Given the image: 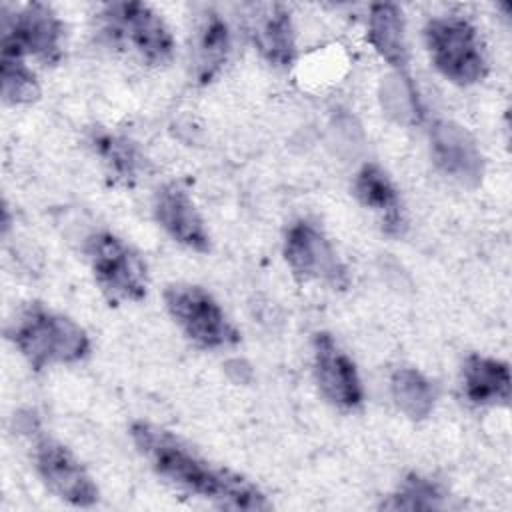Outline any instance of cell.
Masks as SVG:
<instances>
[{
    "label": "cell",
    "instance_id": "obj_1",
    "mask_svg": "<svg viewBox=\"0 0 512 512\" xmlns=\"http://www.w3.org/2000/svg\"><path fill=\"white\" fill-rule=\"evenodd\" d=\"M130 434L136 448L150 462L154 472L170 484L200 498L212 500L222 508H270V502L256 484L230 468L214 466L212 462L204 460L172 432L138 420L130 426Z\"/></svg>",
    "mask_w": 512,
    "mask_h": 512
},
{
    "label": "cell",
    "instance_id": "obj_2",
    "mask_svg": "<svg viewBox=\"0 0 512 512\" xmlns=\"http://www.w3.org/2000/svg\"><path fill=\"white\" fill-rule=\"evenodd\" d=\"M6 336L36 372L52 364L80 362L92 348L88 332L78 322L40 302L22 308L6 328Z\"/></svg>",
    "mask_w": 512,
    "mask_h": 512
},
{
    "label": "cell",
    "instance_id": "obj_3",
    "mask_svg": "<svg viewBox=\"0 0 512 512\" xmlns=\"http://www.w3.org/2000/svg\"><path fill=\"white\" fill-rule=\"evenodd\" d=\"M432 66L450 82L470 86L488 74L478 30L462 16H434L424 26Z\"/></svg>",
    "mask_w": 512,
    "mask_h": 512
},
{
    "label": "cell",
    "instance_id": "obj_4",
    "mask_svg": "<svg viewBox=\"0 0 512 512\" xmlns=\"http://www.w3.org/2000/svg\"><path fill=\"white\" fill-rule=\"evenodd\" d=\"M84 252L92 276L110 304L140 302L148 292V270L140 254L112 232H94Z\"/></svg>",
    "mask_w": 512,
    "mask_h": 512
},
{
    "label": "cell",
    "instance_id": "obj_5",
    "mask_svg": "<svg viewBox=\"0 0 512 512\" xmlns=\"http://www.w3.org/2000/svg\"><path fill=\"white\" fill-rule=\"evenodd\" d=\"M106 36L122 48L134 52L148 66L168 64L174 56V38L162 16L148 4L114 2L102 10Z\"/></svg>",
    "mask_w": 512,
    "mask_h": 512
},
{
    "label": "cell",
    "instance_id": "obj_6",
    "mask_svg": "<svg viewBox=\"0 0 512 512\" xmlns=\"http://www.w3.org/2000/svg\"><path fill=\"white\" fill-rule=\"evenodd\" d=\"M164 306L184 336L200 348L218 350L240 342V332L202 286L170 284L164 290Z\"/></svg>",
    "mask_w": 512,
    "mask_h": 512
},
{
    "label": "cell",
    "instance_id": "obj_7",
    "mask_svg": "<svg viewBox=\"0 0 512 512\" xmlns=\"http://www.w3.org/2000/svg\"><path fill=\"white\" fill-rule=\"evenodd\" d=\"M64 24L58 14L42 2H32L2 18V56H32L42 64H58L64 56Z\"/></svg>",
    "mask_w": 512,
    "mask_h": 512
},
{
    "label": "cell",
    "instance_id": "obj_8",
    "mask_svg": "<svg viewBox=\"0 0 512 512\" xmlns=\"http://www.w3.org/2000/svg\"><path fill=\"white\" fill-rule=\"evenodd\" d=\"M284 260L300 282H322L332 288L348 286V270L328 236L310 220L288 226L282 244Z\"/></svg>",
    "mask_w": 512,
    "mask_h": 512
},
{
    "label": "cell",
    "instance_id": "obj_9",
    "mask_svg": "<svg viewBox=\"0 0 512 512\" xmlns=\"http://www.w3.org/2000/svg\"><path fill=\"white\" fill-rule=\"evenodd\" d=\"M34 460L42 482L60 500L78 508H88L98 502V486L92 476L58 440L40 438L36 442Z\"/></svg>",
    "mask_w": 512,
    "mask_h": 512
},
{
    "label": "cell",
    "instance_id": "obj_10",
    "mask_svg": "<svg viewBox=\"0 0 512 512\" xmlns=\"http://www.w3.org/2000/svg\"><path fill=\"white\" fill-rule=\"evenodd\" d=\"M314 376L328 402L342 410H356L364 402V388L356 364L328 332H316L312 340Z\"/></svg>",
    "mask_w": 512,
    "mask_h": 512
},
{
    "label": "cell",
    "instance_id": "obj_11",
    "mask_svg": "<svg viewBox=\"0 0 512 512\" xmlns=\"http://www.w3.org/2000/svg\"><path fill=\"white\" fill-rule=\"evenodd\" d=\"M152 212L162 230L178 244L194 252L210 250V234L206 224L194 200L178 182H166L158 188Z\"/></svg>",
    "mask_w": 512,
    "mask_h": 512
},
{
    "label": "cell",
    "instance_id": "obj_12",
    "mask_svg": "<svg viewBox=\"0 0 512 512\" xmlns=\"http://www.w3.org/2000/svg\"><path fill=\"white\" fill-rule=\"evenodd\" d=\"M434 164L464 186H476L484 174V158L476 140L460 124L440 120L430 130Z\"/></svg>",
    "mask_w": 512,
    "mask_h": 512
},
{
    "label": "cell",
    "instance_id": "obj_13",
    "mask_svg": "<svg viewBox=\"0 0 512 512\" xmlns=\"http://www.w3.org/2000/svg\"><path fill=\"white\" fill-rule=\"evenodd\" d=\"M248 34L260 56L274 66H290L296 58V38L290 10L284 4H250Z\"/></svg>",
    "mask_w": 512,
    "mask_h": 512
},
{
    "label": "cell",
    "instance_id": "obj_14",
    "mask_svg": "<svg viewBox=\"0 0 512 512\" xmlns=\"http://www.w3.org/2000/svg\"><path fill=\"white\" fill-rule=\"evenodd\" d=\"M352 190L358 202L380 218L382 230L386 234L402 236L406 228L402 202L390 176L378 164H364L354 176Z\"/></svg>",
    "mask_w": 512,
    "mask_h": 512
},
{
    "label": "cell",
    "instance_id": "obj_15",
    "mask_svg": "<svg viewBox=\"0 0 512 512\" xmlns=\"http://www.w3.org/2000/svg\"><path fill=\"white\" fill-rule=\"evenodd\" d=\"M510 368L506 362L470 354L462 364V394L474 406H508Z\"/></svg>",
    "mask_w": 512,
    "mask_h": 512
},
{
    "label": "cell",
    "instance_id": "obj_16",
    "mask_svg": "<svg viewBox=\"0 0 512 512\" xmlns=\"http://www.w3.org/2000/svg\"><path fill=\"white\" fill-rule=\"evenodd\" d=\"M368 42L392 68L406 74L408 46L404 34L402 10L392 2H378L370 6L368 16Z\"/></svg>",
    "mask_w": 512,
    "mask_h": 512
},
{
    "label": "cell",
    "instance_id": "obj_17",
    "mask_svg": "<svg viewBox=\"0 0 512 512\" xmlns=\"http://www.w3.org/2000/svg\"><path fill=\"white\" fill-rule=\"evenodd\" d=\"M228 54L230 30L226 20L216 12H206L194 36V78L200 84L212 82V78L224 68Z\"/></svg>",
    "mask_w": 512,
    "mask_h": 512
},
{
    "label": "cell",
    "instance_id": "obj_18",
    "mask_svg": "<svg viewBox=\"0 0 512 512\" xmlns=\"http://www.w3.org/2000/svg\"><path fill=\"white\" fill-rule=\"evenodd\" d=\"M90 144L116 182L132 186L148 170V160L142 156L136 144L124 136L106 130H94L90 134Z\"/></svg>",
    "mask_w": 512,
    "mask_h": 512
},
{
    "label": "cell",
    "instance_id": "obj_19",
    "mask_svg": "<svg viewBox=\"0 0 512 512\" xmlns=\"http://www.w3.org/2000/svg\"><path fill=\"white\" fill-rule=\"evenodd\" d=\"M390 392L396 408L410 420H424L434 408V386L416 368H398L390 378Z\"/></svg>",
    "mask_w": 512,
    "mask_h": 512
},
{
    "label": "cell",
    "instance_id": "obj_20",
    "mask_svg": "<svg viewBox=\"0 0 512 512\" xmlns=\"http://www.w3.org/2000/svg\"><path fill=\"white\" fill-rule=\"evenodd\" d=\"M444 492L442 488L432 482L430 478H424L420 474H410L404 478V482L398 486L394 494L388 496L380 504V508L386 510H438L444 508Z\"/></svg>",
    "mask_w": 512,
    "mask_h": 512
},
{
    "label": "cell",
    "instance_id": "obj_21",
    "mask_svg": "<svg viewBox=\"0 0 512 512\" xmlns=\"http://www.w3.org/2000/svg\"><path fill=\"white\" fill-rule=\"evenodd\" d=\"M0 82L4 104L22 106L40 98L36 74L20 58H0Z\"/></svg>",
    "mask_w": 512,
    "mask_h": 512
}]
</instances>
